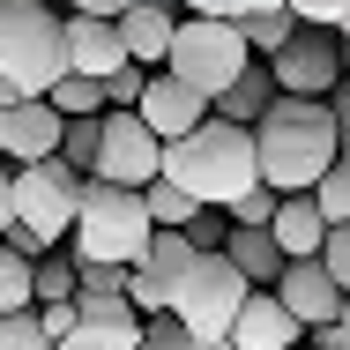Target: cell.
<instances>
[{
	"label": "cell",
	"mask_w": 350,
	"mask_h": 350,
	"mask_svg": "<svg viewBox=\"0 0 350 350\" xmlns=\"http://www.w3.org/2000/svg\"><path fill=\"white\" fill-rule=\"evenodd\" d=\"M254 157H261V187H276V194H313V187L336 172V157H343L336 112L313 105V97H276L269 120L254 127Z\"/></svg>",
	"instance_id": "cell-1"
},
{
	"label": "cell",
	"mask_w": 350,
	"mask_h": 350,
	"mask_svg": "<svg viewBox=\"0 0 350 350\" xmlns=\"http://www.w3.org/2000/svg\"><path fill=\"white\" fill-rule=\"evenodd\" d=\"M164 179L194 202V209H224L239 194H254L261 187V157H254V127H231V120H202L187 142H172L164 149Z\"/></svg>",
	"instance_id": "cell-2"
},
{
	"label": "cell",
	"mask_w": 350,
	"mask_h": 350,
	"mask_svg": "<svg viewBox=\"0 0 350 350\" xmlns=\"http://www.w3.org/2000/svg\"><path fill=\"white\" fill-rule=\"evenodd\" d=\"M149 239H157V224L142 209V194L82 179V216H75V239H68L75 269H135L149 254Z\"/></svg>",
	"instance_id": "cell-3"
},
{
	"label": "cell",
	"mask_w": 350,
	"mask_h": 350,
	"mask_svg": "<svg viewBox=\"0 0 350 350\" xmlns=\"http://www.w3.org/2000/svg\"><path fill=\"white\" fill-rule=\"evenodd\" d=\"M0 75H15L23 97L68 82V15H53V0H0Z\"/></svg>",
	"instance_id": "cell-4"
},
{
	"label": "cell",
	"mask_w": 350,
	"mask_h": 350,
	"mask_svg": "<svg viewBox=\"0 0 350 350\" xmlns=\"http://www.w3.org/2000/svg\"><path fill=\"white\" fill-rule=\"evenodd\" d=\"M246 68H254V53H246L239 23H202V15H179L164 75H179L187 90H202V97H209V112H216V97H231V82H239Z\"/></svg>",
	"instance_id": "cell-5"
},
{
	"label": "cell",
	"mask_w": 350,
	"mask_h": 350,
	"mask_svg": "<svg viewBox=\"0 0 350 350\" xmlns=\"http://www.w3.org/2000/svg\"><path fill=\"white\" fill-rule=\"evenodd\" d=\"M254 298V283L239 276L224 254H194L187 261V276H179V298H172V313H179V328L194 336V343H209V336H231V321H239V306Z\"/></svg>",
	"instance_id": "cell-6"
},
{
	"label": "cell",
	"mask_w": 350,
	"mask_h": 350,
	"mask_svg": "<svg viewBox=\"0 0 350 350\" xmlns=\"http://www.w3.org/2000/svg\"><path fill=\"white\" fill-rule=\"evenodd\" d=\"M75 216H82V179L60 157L15 172V224L23 231H38L45 246H60V239H75Z\"/></svg>",
	"instance_id": "cell-7"
},
{
	"label": "cell",
	"mask_w": 350,
	"mask_h": 350,
	"mask_svg": "<svg viewBox=\"0 0 350 350\" xmlns=\"http://www.w3.org/2000/svg\"><path fill=\"white\" fill-rule=\"evenodd\" d=\"M261 68L276 75V97H313V105H328V97L343 90V45H336V30H298L276 60H261Z\"/></svg>",
	"instance_id": "cell-8"
},
{
	"label": "cell",
	"mask_w": 350,
	"mask_h": 350,
	"mask_svg": "<svg viewBox=\"0 0 350 350\" xmlns=\"http://www.w3.org/2000/svg\"><path fill=\"white\" fill-rule=\"evenodd\" d=\"M90 179H105V187H157L164 179V142L142 127V112H105V157H97V172Z\"/></svg>",
	"instance_id": "cell-9"
},
{
	"label": "cell",
	"mask_w": 350,
	"mask_h": 350,
	"mask_svg": "<svg viewBox=\"0 0 350 350\" xmlns=\"http://www.w3.org/2000/svg\"><path fill=\"white\" fill-rule=\"evenodd\" d=\"M187 261H194L187 231H157V239H149V254H142L135 269H127V306H135L142 321L172 313V298H179V276H187Z\"/></svg>",
	"instance_id": "cell-10"
},
{
	"label": "cell",
	"mask_w": 350,
	"mask_h": 350,
	"mask_svg": "<svg viewBox=\"0 0 350 350\" xmlns=\"http://www.w3.org/2000/svg\"><path fill=\"white\" fill-rule=\"evenodd\" d=\"M60 135H68V120H60L45 97L0 112V157H8L15 172H23V164H53V157H60Z\"/></svg>",
	"instance_id": "cell-11"
},
{
	"label": "cell",
	"mask_w": 350,
	"mask_h": 350,
	"mask_svg": "<svg viewBox=\"0 0 350 350\" xmlns=\"http://www.w3.org/2000/svg\"><path fill=\"white\" fill-rule=\"evenodd\" d=\"M135 112H142V127L172 149V142H187L202 120H209V97H202V90H187L179 75H149V90H142Z\"/></svg>",
	"instance_id": "cell-12"
},
{
	"label": "cell",
	"mask_w": 350,
	"mask_h": 350,
	"mask_svg": "<svg viewBox=\"0 0 350 350\" xmlns=\"http://www.w3.org/2000/svg\"><path fill=\"white\" fill-rule=\"evenodd\" d=\"M276 298L291 306V321H298L306 336H313V328H328V321H336V313L350 306L343 291H336V276H328L321 261H291V269H283V283H276Z\"/></svg>",
	"instance_id": "cell-13"
},
{
	"label": "cell",
	"mask_w": 350,
	"mask_h": 350,
	"mask_svg": "<svg viewBox=\"0 0 350 350\" xmlns=\"http://www.w3.org/2000/svg\"><path fill=\"white\" fill-rule=\"evenodd\" d=\"M120 68H127V38H120V23L68 15V75H82V82H112Z\"/></svg>",
	"instance_id": "cell-14"
},
{
	"label": "cell",
	"mask_w": 350,
	"mask_h": 350,
	"mask_svg": "<svg viewBox=\"0 0 350 350\" xmlns=\"http://www.w3.org/2000/svg\"><path fill=\"white\" fill-rule=\"evenodd\" d=\"M298 321H291V306H283L276 291H254L246 306H239V321H231V343L239 350H298Z\"/></svg>",
	"instance_id": "cell-15"
},
{
	"label": "cell",
	"mask_w": 350,
	"mask_h": 350,
	"mask_svg": "<svg viewBox=\"0 0 350 350\" xmlns=\"http://www.w3.org/2000/svg\"><path fill=\"white\" fill-rule=\"evenodd\" d=\"M328 231H336V224L321 216V202H313V194H283L276 224H269V239H276V254H283V261H321Z\"/></svg>",
	"instance_id": "cell-16"
},
{
	"label": "cell",
	"mask_w": 350,
	"mask_h": 350,
	"mask_svg": "<svg viewBox=\"0 0 350 350\" xmlns=\"http://www.w3.org/2000/svg\"><path fill=\"white\" fill-rule=\"evenodd\" d=\"M172 8L164 0H135L127 15H120V38H127V60L135 68H149V75H164V60H172Z\"/></svg>",
	"instance_id": "cell-17"
},
{
	"label": "cell",
	"mask_w": 350,
	"mask_h": 350,
	"mask_svg": "<svg viewBox=\"0 0 350 350\" xmlns=\"http://www.w3.org/2000/svg\"><path fill=\"white\" fill-rule=\"evenodd\" d=\"M224 261L254 283V291H276L283 269H291V261L276 254V239H269V231H239V224H231V239H224Z\"/></svg>",
	"instance_id": "cell-18"
},
{
	"label": "cell",
	"mask_w": 350,
	"mask_h": 350,
	"mask_svg": "<svg viewBox=\"0 0 350 350\" xmlns=\"http://www.w3.org/2000/svg\"><path fill=\"white\" fill-rule=\"evenodd\" d=\"M269 105H276V75L254 60V68L231 82V97H216V120H231V127H261V120H269Z\"/></svg>",
	"instance_id": "cell-19"
},
{
	"label": "cell",
	"mask_w": 350,
	"mask_h": 350,
	"mask_svg": "<svg viewBox=\"0 0 350 350\" xmlns=\"http://www.w3.org/2000/svg\"><path fill=\"white\" fill-rule=\"evenodd\" d=\"M239 38H246V53H254V60H276L283 45L298 38V15H291V8H269V15H246V23H239Z\"/></svg>",
	"instance_id": "cell-20"
},
{
	"label": "cell",
	"mask_w": 350,
	"mask_h": 350,
	"mask_svg": "<svg viewBox=\"0 0 350 350\" xmlns=\"http://www.w3.org/2000/svg\"><path fill=\"white\" fill-rule=\"evenodd\" d=\"M97 157H105V112H97V120H68V135H60V164H68L75 179H90Z\"/></svg>",
	"instance_id": "cell-21"
},
{
	"label": "cell",
	"mask_w": 350,
	"mask_h": 350,
	"mask_svg": "<svg viewBox=\"0 0 350 350\" xmlns=\"http://www.w3.org/2000/svg\"><path fill=\"white\" fill-rule=\"evenodd\" d=\"M30 283H38V306H68L75 291H82V269H75V254H45V261H30Z\"/></svg>",
	"instance_id": "cell-22"
},
{
	"label": "cell",
	"mask_w": 350,
	"mask_h": 350,
	"mask_svg": "<svg viewBox=\"0 0 350 350\" xmlns=\"http://www.w3.org/2000/svg\"><path fill=\"white\" fill-rule=\"evenodd\" d=\"M142 209H149V224H157V231H187V224H194V202H187V194H179V187H172V179H157V187H142Z\"/></svg>",
	"instance_id": "cell-23"
},
{
	"label": "cell",
	"mask_w": 350,
	"mask_h": 350,
	"mask_svg": "<svg viewBox=\"0 0 350 350\" xmlns=\"http://www.w3.org/2000/svg\"><path fill=\"white\" fill-rule=\"evenodd\" d=\"M0 313H38V283L23 254H0Z\"/></svg>",
	"instance_id": "cell-24"
},
{
	"label": "cell",
	"mask_w": 350,
	"mask_h": 350,
	"mask_svg": "<svg viewBox=\"0 0 350 350\" xmlns=\"http://www.w3.org/2000/svg\"><path fill=\"white\" fill-rule=\"evenodd\" d=\"M45 105H53L60 120H97V112H105V82H82V75H68V82L45 97Z\"/></svg>",
	"instance_id": "cell-25"
},
{
	"label": "cell",
	"mask_w": 350,
	"mask_h": 350,
	"mask_svg": "<svg viewBox=\"0 0 350 350\" xmlns=\"http://www.w3.org/2000/svg\"><path fill=\"white\" fill-rule=\"evenodd\" d=\"M60 350H142V321H120V328H90L82 321Z\"/></svg>",
	"instance_id": "cell-26"
},
{
	"label": "cell",
	"mask_w": 350,
	"mask_h": 350,
	"mask_svg": "<svg viewBox=\"0 0 350 350\" xmlns=\"http://www.w3.org/2000/svg\"><path fill=\"white\" fill-rule=\"evenodd\" d=\"M276 209H283L276 187H254V194H239V202H231V224H239V231H269Z\"/></svg>",
	"instance_id": "cell-27"
},
{
	"label": "cell",
	"mask_w": 350,
	"mask_h": 350,
	"mask_svg": "<svg viewBox=\"0 0 350 350\" xmlns=\"http://www.w3.org/2000/svg\"><path fill=\"white\" fill-rule=\"evenodd\" d=\"M313 202H321V216H328V224H350V157H336V172L313 187Z\"/></svg>",
	"instance_id": "cell-28"
},
{
	"label": "cell",
	"mask_w": 350,
	"mask_h": 350,
	"mask_svg": "<svg viewBox=\"0 0 350 350\" xmlns=\"http://www.w3.org/2000/svg\"><path fill=\"white\" fill-rule=\"evenodd\" d=\"M0 350H53L38 313H0Z\"/></svg>",
	"instance_id": "cell-29"
},
{
	"label": "cell",
	"mask_w": 350,
	"mask_h": 350,
	"mask_svg": "<svg viewBox=\"0 0 350 350\" xmlns=\"http://www.w3.org/2000/svg\"><path fill=\"white\" fill-rule=\"evenodd\" d=\"M298 15V30H343L350 23V0H283Z\"/></svg>",
	"instance_id": "cell-30"
},
{
	"label": "cell",
	"mask_w": 350,
	"mask_h": 350,
	"mask_svg": "<svg viewBox=\"0 0 350 350\" xmlns=\"http://www.w3.org/2000/svg\"><path fill=\"white\" fill-rule=\"evenodd\" d=\"M142 90H149V68H135V60H127V68L105 82V112H135V105H142Z\"/></svg>",
	"instance_id": "cell-31"
},
{
	"label": "cell",
	"mask_w": 350,
	"mask_h": 350,
	"mask_svg": "<svg viewBox=\"0 0 350 350\" xmlns=\"http://www.w3.org/2000/svg\"><path fill=\"white\" fill-rule=\"evenodd\" d=\"M224 239H231V216L224 209H202L187 224V246H194V254H224Z\"/></svg>",
	"instance_id": "cell-32"
},
{
	"label": "cell",
	"mask_w": 350,
	"mask_h": 350,
	"mask_svg": "<svg viewBox=\"0 0 350 350\" xmlns=\"http://www.w3.org/2000/svg\"><path fill=\"white\" fill-rule=\"evenodd\" d=\"M142 350H194V336L179 328V313H157V321H142Z\"/></svg>",
	"instance_id": "cell-33"
},
{
	"label": "cell",
	"mask_w": 350,
	"mask_h": 350,
	"mask_svg": "<svg viewBox=\"0 0 350 350\" xmlns=\"http://www.w3.org/2000/svg\"><path fill=\"white\" fill-rule=\"evenodd\" d=\"M321 269H328V276H336V291L350 298V224H336V231H328V246H321Z\"/></svg>",
	"instance_id": "cell-34"
},
{
	"label": "cell",
	"mask_w": 350,
	"mask_h": 350,
	"mask_svg": "<svg viewBox=\"0 0 350 350\" xmlns=\"http://www.w3.org/2000/svg\"><path fill=\"white\" fill-rule=\"evenodd\" d=\"M53 8H68V15H97V23H120L135 0H53Z\"/></svg>",
	"instance_id": "cell-35"
},
{
	"label": "cell",
	"mask_w": 350,
	"mask_h": 350,
	"mask_svg": "<svg viewBox=\"0 0 350 350\" xmlns=\"http://www.w3.org/2000/svg\"><path fill=\"white\" fill-rule=\"evenodd\" d=\"M313 350H350V306L328 321V328H313Z\"/></svg>",
	"instance_id": "cell-36"
},
{
	"label": "cell",
	"mask_w": 350,
	"mask_h": 350,
	"mask_svg": "<svg viewBox=\"0 0 350 350\" xmlns=\"http://www.w3.org/2000/svg\"><path fill=\"white\" fill-rule=\"evenodd\" d=\"M187 15H202V23H239V0H179Z\"/></svg>",
	"instance_id": "cell-37"
},
{
	"label": "cell",
	"mask_w": 350,
	"mask_h": 350,
	"mask_svg": "<svg viewBox=\"0 0 350 350\" xmlns=\"http://www.w3.org/2000/svg\"><path fill=\"white\" fill-rule=\"evenodd\" d=\"M8 224H15V164L0 157V231H8Z\"/></svg>",
	"instance_id": "cell-38"
},
{
	"label": "cell",
	"mask_w": 350,
	"mask_h": 350,
	"mask_svg": "<svg viewBox=\"0 0 350 350\" xmlns=\"http://www.w3.org/2000/svg\"><path fill=\"white\" fill-rule=\"evenodd\" d=\"M8 105H30V97H23V82H15V75H0V112H8Z\"/></svg>",
	"instance_id": "cell-39"
},
{
	"label": "cell",
	"mask_w": 350,
	"mask_h": 350,
	"mask_svg": "<svg viewBox=\"0 0 350 350\" xmlns=\"http://www.w3.org/2000/svg\"><path fill=\"white\" fill-rule=\"evenodd\" d=\"M269 8H283V0H239V23L246 15H269Z\"/></svg>",
	"instance_id": "cell-40"
},
{
	"label": "cell",
	"mask_w": 350,
	"mask_h": 350,
	"mask_svg": "<svg viewBox=\"0 0 350 350\" xmlns=\"http://www.w3.org/2000/svg\"><path fill=\"white\" fill-rule=\"evenodd\" d=\"M194 350H239V343H231V336H209V343H194Z\"/></svg>",
	"instance_id": "cell-41"
},
{
	"label": "cell",
	"mask_w": 350,
	"mask_h": 350,
	"mask_svg": "<svg viewBox=\"0 0 350 350\" xmlns=\"http://www.w3.org/2000/svg\"><path fill=\"white\" fill-rule=\"evenodd\" d=\"M343 38H350V23H343ZM343 75H350V45H343Z\"/></svg>",
	"instance_id": "cell-42"
},
{
	"label": "cell",
	"mask_w": 350,
	"mask_h": 350,
	"mask_svg": "<svg viewBox=\"0 0 350 350\" xmlns=\"http://www.w3.org/2000/svg\"><path fill=\"white\" fill-rule=\"evenodd\" d=\"M298 350H306V343H298Z\"/></svg>",
	"instance_id": "cell-43"
}]
</instances>
